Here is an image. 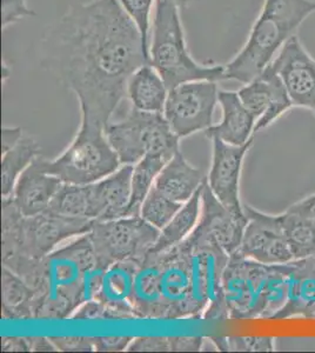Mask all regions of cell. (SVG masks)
I'll list each match as a JSON object with an SVG mask.
<instances>
[{
  "label": "cell",
  "mask_w": 315,
  "mask_h": 353,
  "mask_svg": "<svg viewBox=\"0 0 315 353\" xmlns=\"http://www.w3.org/2000/svg\"><path fill=\"white\" fill-rule=\"evenodd\" d=\"M34 290L12 270L1 268V317L8 321L34 319Z\"/></svg>",
  "instance_id": "d4e9b609"
},
{
  "label": "cell",
  "mask_w": 315,
  "mask_h": 353,
  "mask_svg": "<svg viewBox=\"0 0 315 353\" xmlns=\"http://www.w3.org/2000/svg\"><path fill=\"white\" fill-rule=\"evenodd\" d=\"M315 318V256L292 261L287 299L272 319Z\"/></svg>",
  "instance_id": "7402d4cb"
},
{
  "label": "cell",
  "mask_w": 315,
  "mask_h": 353,
  "mask_svg": "<svg viewBox=\"0 0 315 353\" xmlns=\"http://www.w3.org/2000/svg\"><path fill=\"white\" fill-rule=\"evenodd\" d=\"M48 211L65 217L88 218V185L64 183L51 201Z\"/></svg>",
  "instance_id": "f546056e"
},
{
  "label": "cell",
  "mask_w": 315,
  "mask_h": 353,
  "mask_svg": "<svg viewBox=\"0 0 315 353\" xmlns=\"http://www.w3.org/2000/svg\"><path fill=\"white\" fill-rule=\"evenodd\" d=\"M201 189L203 186L181 206L164 229L160 230L159 238L150 252L159 253L171 249L184 241L193 232L201 213Z\"/></svg>",
  "instance_id": "484cf974"
},
{
  "label": "cell",
  "mask_w": 315,
  "mask_h": 353,
  "mask_svg": "<svg viewBox=\"0 0 315 353\" xmlns=\"http://www.w3.org/2000/svg\"><path fill=\"white\" fill-rule=\"evenodd\" d=\"M213 145L212 165L207 176V184L221 204L238 216H243V206L240 201V176L243 158L254 144V136L245 145L236 146L211 139Z\"/></svg>",
  "instance_id": "4fadbf2b"
},
{
  "label": "cell",
  "mask_w": 315,
  "mask_h": 353,
  "mask_svg": "<svg viewBox=\"0 0 315 353\" xmlns=\"http://www.w3.org/2000/svg\"><path fill=\"white\" fill-rule=\"evenodd\" d=\"M105 133L121 165H136L148 154L173 158L180 151V138L163 113L141 112L131 106L121 121L108 123Z\"/></svg>",
  "instance_id": "52a82bcc"
},
{
  "label": "cell",
  "mask_w": 315,
  "mask_h": 353,
  "mask_svg": "<svg viewBox=\"0 0 315 353\" xmlns=\"http://www.w3.org/2000/svg\"><path fill=\"white\" fill-rule=\"evenodd\" d=\"M171 352H198L204 345L203 337H170Z\"/></svg>",
  "instance_id": "f35d334b"
},
{
  "label": "cell",
  "mask_w": 315,
  "mask_h": 353,
  "mask_svg": "<svg viewBox=\"0 0 315 353\" xmlns=\"http://www.w3.org/2000/svg\"><path fill=\"white\" fill-rule=\"evenodd\" d=\"M133 165H123L116 172L88 185V218L113 221L126 217L131 199Z\"/></svg>",
  "instance_id": "e0dca14e"
},
{
  "label": "cell",
  "mask_w": 315,
  "mask_h": 353,
  "mask_svg": "<svg viewBox=\"0 0 315 353\" xmlns=\"http://www.w3.org/2000/svg\"><path fill=\"white\" fill-rule=\"evenodd\" d=\"M40 63L76 94L81 121L108 126L130 77L150 54L116 0H91L70 6L46 30Z\"/></svg>",
  "instance_id": "6da1fadb"
},
{
  "label": "cell",
  "mask_w": 315,
  "mask_h": 353,
  "mask_svg": "<svg viewBox=\"0 0 315 353\" xmlns=\"http://www.w3.org/2000/svg\"><path fill=\"white\" fill-rule=\"evenodd\" d=\"M12 74V68L11 66L6 63V61H3V68H1V76H3V83H6L8 81V78L11 77Z\"/></svg>",
  "instance_id": "ee69618b"
},
{
  "label": "cell",
  "mask_w": 315,
  "mask_h": 353,
  "mask_svg": "<svg viewBox=\"0 0 315 353\" xmlns=\"http://www.w3.org/2000/svg\"><path fill=\"white\" fill-rule=\"evenodd\" d=\"M184 204L173 201L153 186L141 205L140 217L158 230L164 229Z\"/></svg>",
  "instance_id": "4dcf8cb0"
},
{
  "label": "cell",
  "mask_w": 315,
  "mask_h": 353,
  "mask_svg": "<svg viewBox=\"0 0 315 353\" xmlns=\"http://www.w3.org/2000/svg\"><path fill=\"white\" fill-rule=\"evenodd\" d=\"M23 130L20 128H3L1 131V154L14 148L23 139Z\"/></svg>",
  "instance_id": "60d3db41"
},
{
  "label": "cell",
  "mask_w": 315,
  "mask_h": 353,
  "mask_svg": "<svg viewBox=\"0 0 315 353\" xmlns=\"http://www.w3.org/2000/svg\"><path fill=\"white\" fill-rule=\"evenodd\" d=\"M71 318L79 321H119L118 314L98 299L86 301L80 305Z\"/></svg>",
  "instance_id": "e575fe53"
},
{
  "label": "cell",
  "mask_w": 315,
  "mask_h": 353,
  "mask_svg": "<svg viewBox=\"0 0 315 353\" xmlns=\"http://www.w3.org/2000/svg\"><path fill=\"white\" fill-rule=\"evenodd\" d=\"M160 230L140 216L113 221H94L88 232L101 268L118 261H143L159 238Z\"/></svg>",
  "instance_id": "9c48e42d"
},
{
  "label": "cell",
  "mask_w": 315,
  "mask_h": 353,
  "mask_svg": "<svg viewBox=\"0 0 315 353\" xmlns=\"http://www.w3.org/2000/svg\"><path fill=\"white\" fill-rule=\"evenodd\" d=\"M243 212L248 223L236 252L263 264H287L294 261L278 216L260 212L251 206H243Z\"/></svg>",
  "instance_id": "7c38bea8"
},
{
  "label": "cell",
  "mask_w": 315,
  "mask_h": 353,
  "mask_svg": "<svg viewBox=\"0 0 315 353\" xmlns=\"http://www.w3.org/2000/svg\"><path fill=\"white\" fill-rule=\"evenodd\" d=\"M1 351L4 352H31L28 337L1 338Z\"/></svg>",
  "instance_id": "b9f144b4"
},
{
  "label": "cell",
  "mask_w": 315,
  "mask_h": 353,
  "mask_svg": "<svg viewBox=\"0 0 315 353\" xmlns=\"http://www.w3.org/2000/svg\"><path fill=\"white\" fill-rule=\"evenodd\" d=\"M247 223L246 214L238 216L226 209L205 181L201 189V213L194 232L214 239L231 256L239 250Z\"/></svg>",
  "instance_id": "2e32d148"
},
{
  "label": "cell",
  "mask_w": 315,
  "mask_h": 353,
  "mask_svg": "<svg viewBox=\"0 0 315 353\" xmlns=\"http://www.w3.org/2000/svg\"><path fill=\"white\" fill-rule=\"evenodd\" d=\"M172 158L166 156H154L148 154L141 161L133 165V173L131 181V199L128 205L126 217L140 216V209L145 199L151 192L154 186L156 178L164 169L165 165L171 161Z\"/></svg>",
  "instance_id": "4316f807"
},
{
  "label": "cell",
  "mask_w": 315,
  "mask_h": 353,
  "mask_svg": "<svg viewBox=\"0 0 315 353\" xmlns=\"http://www.w3.org/2000/svg\"><path fill=\"white\" fill-rule=\"evenodd\" d=\"M228 351L236 352H266L274 350L272 337H226Z\"/></svg>",
  "instance_id": "836d02e7"
},
{
  "label": "cell",
  "mask_w": 315,
  "mask_h": 353,
  "mask_svg": "<svg viewBox=\"0 0 315 353\" xmlns=\"http://www.w3.org/2000/svg\"><path fill=\"white\" fill-rule=\"evenodd\" d=\"M206 181L204 171L192 166L183 152L178 151L161 170L154 188L173 201L185 204Z\"/></svg>",
  "instance_id": "603a6c76"
},
{
  "label": "cell",
  "mask_w": 315,
  "mask_h": 353,
  "mask_svg": "<svg viewBox=\"0 0 315 353\" xmlns=\"http://www.w3.org/2000/svg\"><path fill=\"white\" fill-rule=\"evenodd\" d=\"M125 12L136 25L143 37L145 48L150 54V30H151V13L156 6V0H116Z\"/></svg>",
  "instance_id": "1f68e13d"
},
{
  "label": "cell",
  "mask_w": 315,
  "mask_h": 353,
  "mask_svg": "<svg viewBox=\"0 0 315 353\" xmlns=\"http://www.w3.org/2000/svg\"><path fill=\"white\" fill-rule=\"evenodd\" d=\"M278 219L294 261L314 257L315 225L289 211L278 214Z\"/></svg>",
  "instance_id": "f1b7e54d"
},
{
  "label": "cell",
  "mask_w": 315,
  "mask_h": 353,
  "mask_svg": "<svg viewBox=\"0 0 315 353\" xmlns=\"http://www.w3.org/2000/svg\"><path fill=\"white\" fill-rule=\"evenodd\" d=\"M219 105L223 118L219 124L213 125L205 131L211 141L218 138L227 144L241 146L251 139L254 133L256 118L243 104L236 91H219Z\"/></svg>",
  "instance_id": "ffe728a7"
},
{
  "label": "cell",
  "mask_w": 315,
  "mask_h": 353,
  "mask_svg": "<svg viewBox=\"0 0 315 353\" xmlns=\"http://www.w3.org/2000/svg\"><path fill=\"white\" fill-rule=\"evenodd\" d=\"M31 352H54L58 351L50 338L28 337Z\"/></svg>",
  "instance_id": "7bdbcfd3"
},
{
  "label": "cell",
  "mask_w": 315,
  "mask_h": 353,
  "mask_svg": "<svg viewBox=\"0 0 315 353\" xmlns=\"http://www.w3.org/2000/svg\"><path fill=\"white\" fill-rule=\"evenodd\" d=\"M96 263L88 233L73 238L68 244L43 258L28 285L34 292V319H66L83 301L85 271Z\"/></svg>",
  "instance_id": "3957f363"
},
{
  "label": "cell",
  "mask_w": 315,
  "mask_h": 353,
  "mask_svg": "<svg viewBox=\"0 0 315 353\" xmlns=\"http://www.w3.org/2000/svg\"><path fill=\"white\" fill-rule=\"evenodd\" d=\"M150 41V63L168 90L187 81H225L223 65L200 64L192 57L180 8L170 0H156Z\"/></svg>",
  "instance_id": "8992f818"
},
{
  "label": "cell",
  "mask_w": 315,
  "mask_h": 353,
  "mask_svg": "<svg viewBox=\"0 0 315 353\" xmlns=\"http://www.w3.org/2000/svg\"><path fill=\"white\" fill-rule=\"evenodd\" d=\"M184 243L191 269L193 316L207 321L230 319L223 291V270L230 256L214 239L194 231Z\"/></svg>",
  "instance_id": "ba28073f"
},
{
  "label": "cell",
  "mask_w": 315,
  "mask_h": 353,
  "mask_svg": "<svg viewBox=\"0 0 315 353\" xmlns=\"http://www.w3.org/2000/svg\"><path fill=\"white\" fill-rule=\"evenodd\" d=\"M93 221L56 213H40L24 217L12 198L1 201V261L18 276L28 281L38 261L68 239L90 232Z\"/></svg>",
  "instance_id": "7a4b0ae2"
},
{
  "label": "cell",
  "mask_w": 315,
  "mask_h": 353,
  "mask_svg": "<svg viewBox=\"0 0 315 353\" xmlns=\"http://www.w3.org/2000/svg\"><path fill=\"white\" fill-rule=\"evenodd\" d=\"M1 26L5 31L21 19L36 17L37 13L28 6V0H1Z\"/></svg>",
  "instance_id": "d6a6232c"
},
{
  "label": "cell",
  "mask_w": 315,
  "mask_h": 353,
  "mask_svg": "<svg viewBox=\"0 0 315 353\" xmlns=\"http://www.w3.org/2000/svg\"><path fill=\"white\" fill-rule=\"evenodd\" d=\"M238 94L243 104L256 118L254 133L268 128L294 106L281 78L272 64L253 81L240 88Z\"/></svg>",
  "instance_id": "9a60e30c"
},
{
  "label": "cell",
  "mask_w": 315,
  "mask_h": 353,
  "mask_svg": "<svg viewBox=\"0 0 315 353\" xmlns=\"http://www.w3.org/2000/svg\"><path fill=\"white\" fill-rule=\"evenodd\" d=\"M140 261L136 259L118 261L105 270L103 285L96 299L113 310L119 321L136 319L133 310V292Z\"/></svg>",
  "instance_id": "d6986e66"
},
{
  "label": "cell",
  "mask_w": 315,
  "mask_h": 353,
  "mask_svg": "<svg viewBox=\"0 0 315 353\" xmlns=\"http://www.w3.org/2000/svg\"><path fill=\"white\" fill-rule=\"evenodd\" d=\"M133 337H96L93 346L96 352H120L128 351Z\"/></svg>",
  "instance_id": "74e56055"
},
{
  "label": "cell",
  "mask_w": 315,
  "mask_h": 353,
  "mask_svg": "<svg viewBox=\"0 0 315 353\" xmlns=\"http://www.w3.org/2000/svg\"><path fill=\"white\" fill-rule=\"evenodd\" d=\"M271 64L293 105L315 111V61L296 34L283 44Z\"/></svg>",
  "instance_id": "5bb4252c"
},
{
  "label": "cell",
  "mask_w": 315,
  "mask_h": 353,
  "mask_svg": "<svg viewBox=\"0 0 315 353\" xmlns=\"http://www.w3.org/2000/svg\"><path fill=\"white\" fill-rule=\"evenodd\" d=\"M152 253V252H151ZM160 258V290L166 321L194 318L192 307V279L187 246L184 241L156 253Z\"/></svg>",
  "instance_id": "8fae6325"
},
{
  "label": "cell",
  "mask_w": 315,
  "mask_h": 353,
  "mask_svg": "<svg viewBox=\"0 0 315 353\" xmlns=\"http://www.w3.org/2000/svg\"><path fill=\"white\" fill-rule=\"evenodd\" d=\"M168 91L163 77L151 63H148L132 73L126 97L133 109L141 112L164 113Z\"/></svg>",
  "instance_id": "cb8c5ba5"
},
{
  "label": "cell",
  "mask_w": 315,
  "mask_h": 353,
  "mask_svg": "<svg viewBox=\"0 0 315 353\" xmlns=\"http://www.w3.org/2000/svg\"><path fill=\"white\" fill-rule=\"evenodd\" d=\"M173 4L176 5L180 10L187 8L188 5L192 4L194 0H170Z\"/></svg>",
  "instance_id": "f6af8a7d"
},
{
  "label": "cell",
  "mask_w": 315,
  "mask_h": 353,
  "mask_svg": "<svg viewBox=\"0 0 315 353\" xmlns=\"http://www.w3.org/2000/svg\"><path fill=\"white\" fill-rule=\"evenodd\" d=\"M292 261L263 264L239 252L223 270V291L230 319H272L287 299Z\"/></svg>",
  "instance_id": "277c9868"
},
{
  "label": "cell",
  "mask_w": 315,
  "mask_h": 353,
  "mask_svg": "<svg viewBox=\"0 0 315 353\" xmlns=\"http://www.w3.org/2000/svg\"><path fill=\"white\" fill-rule=\"evenodd\" d=\"M63 184L58 176L44 172L33 161L20 174L11 198L24 217H33L48 211Z\"/></svg>",
  "instance_id": "ac0fdd59"
},
{
  "label": "cell",
  "mask_w": 315,
  "mask_h": 353,
  "mask_svg": "<svg viewBox=\"0 0 315 353\" xmlns=\"http://www.w3.org/2000/svg\"><path fill=\"white\" fill-rule=\"evenodd\" d=\"M289 212L296 213L315 225V194L298 201L288 208Z\"/></svg>",
  "instance_id": "ab89813d"
},
{
  "label": "cell",
  "mask_w": 315,
  "mask_h": 353,
  "mask_svg": "<svg viewBox=\"0 0 315 353\" xmlns=\"http://www.w3.org/2000/svg\"><path fill=\"white\" fill-rule=\"evenodd\" d=\"M53 344L61 352H91L94 351L93 338L51 337Z\"/></svg>",
  "instance_id": "8d00e7d4"
},
{
  "label": "cell",
  "mask_w": 315,
  "mask_h": 353,
  "mask_svg": "<svg viewBox=\"0 0 315 353\" xmlns=\"http://www.w3.org/2000/svg\"><path fill=\"white\" fill-rule=\"evenodd\" d=\"M128 352H171L170 337L133 338Z\"/></svg>",
  "instance_id": "d590c367"
},
{
  "label": "cell",
  "mask_w": 315,
  "mask_h": 353,
  "mask_svg": "<svg viewBox=\"0 0 315 353\" xmlns=\"http://www.w3.org/2000/svg\"><path fill=\"white\" fill-rule=\"evenodd\" d=\"M160 258L156 253L148 252L140 261L133 292V310L136 318L166 321L160 290Z\"/></svg>",
  "instance_id": "44dd1931"
},
{
  "label": "cell",
  "mask_w": 315,
  "mask_h": 353,
  "mask_svg": "<svg viewBox=\"0 0 315 353\" xmlns=\"http://www.w3.org/2000/svg\"><path fill=\"white\" fill-rule=\"evenodd\" d=\"M40 146L33 138H23L1 154V197L12 196L20 174L40 156Z\"/></svg>",
  "instance_id": "83f0119b"
},
{
  "label": "cell",
  "mask_w": 315,
  "mask_h": 353,
  "mask_svg": "<svg viewBox=\"0 0 315 353\" xmlns=\"http://www.w3.org/2000/svg\"><path fill=\"white\" fill-rule=\"evenodd\" d=\"M219 91L212 81H187L168 91L163 114L180 139L213 126Z\"/></svg>",
  "instance_id": "30bf717a"
},
{
  "label": "cell",
  "mask_w": 315,
  "mask_h": 353,
  "mask_svg": "<svg viewBox=\"0 0 315 353\" xmlns=\"http://www.w3.org/2000/svg\"><path fill=\"white\" fill-rule=\"evenodd\" d=\"M315 12L312 0H265L247 41L225 66V81L247 84L271 64L276 53Z\"/></svg>",
  "instance_id": "5b68a950"
}]
</instances>
